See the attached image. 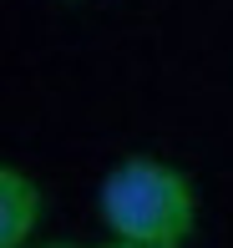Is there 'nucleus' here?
<instances>
[{"instance_id": "1", "label": "nucleus", "mask_w": 233, "mask_h": 248, "mask_svg": "<svg viewBox=\"0 0 233 248\" xmlns=\"http://www.w3.org/2000/svg\"><path fill=\"white\" fill-rule=\"evenodd\" d=\"M96 213L122 243L183 248L198 228V193L162 157H122L96 187Z\"/></svg>"}, {"instance_id": "2", "label": "nucleus", "mask_w": 233, "mask_h": 248, "mask_svg": "<svg viewBox=\"0 0 233 248\" xmlns=\"http://www.w3.org/2000/svg\"><path fill=\"white\" fill-rule=\"evenodd\" d=\"M41 228V187L20 167H0V248H26Z\"/></svg>"}, {"instance_id": "3", "label": "nucleus", "mask_w": 233, "mask_h": 248, "mask_svg": "<svg viewBox=\"0 0 233 248\" xmlns=\"http://www.w3.org/2000/svg\"><path fill=\"white\" fill-rule=\"evenodd\" d=\"M112 248H157V243H122V238H117Z\"/></svg>"}]
</instances>
